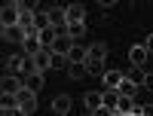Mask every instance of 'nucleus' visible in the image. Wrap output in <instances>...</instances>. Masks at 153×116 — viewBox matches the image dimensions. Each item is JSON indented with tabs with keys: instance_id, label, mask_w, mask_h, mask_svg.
<instances>
[{
	"instance_id": "nucleus-1",
	"label": "nucleus",
	"mask_w": 153,
	"mask_h": 116,
	"mask_svg": "<svg viewBox=\"0 0 153 116\" xmlns=\"http://www.w3.org/2000/svg\"><path fill=\"white\" fill-rule=\"evenodd\" d=\"M52 61H55V55L49 52V49H40L37 55H31V73H43V70H49V67H52Z\"/></svg>"
},
{
	"instance_id": "nucleus-2",
	"label": "nucleus",
	"mask_w": 153,
	"mask_h": 116,
	"mask_svg": "<svg viewBox=\"0 0 153 116\" xmlns=\"http://www.w3.org/2000/svg\"><path fill=\"white\" fill-rule=\"evenodd\" d=\"M19 18H22L19 3H3V9H0V21H3V28H16Z\"/></svg>"
},
{
	"instance_id": "nucleus-3",
	"label": "nucleus",
	"mask_w": 153,
	"mask_h": 116,
	"mask_svg": "<svg viewBox=\"0 0 153 116\" xmlns=\"http://www.w3.org/2000/svg\"><path fill=\"white\" fill-rule=\"evenodd\" d=\"M49 12V24H52L55 31H61V28H68V9L65 6H52V9H46ZM65 34V31H61Z\"/></svg>"
},
{
	"instance_id": "nucleus-4",
	"label": "nucleus",
	"mask_w": 153,
	"mask_h": 116,
	"mask_svg": "<svg viewBox=\"0 0 153 116\" xmlns=\"http://www.w3.org/2000/svg\"><path fill=\"white\" fill-rule=\"evenodd\" d=\"M71 46H74V40H71V37H68V34H58V40H55L52 46H49V52H52L55 58H68Z\"/></svg>"
},
{
	"instance_id": "nucleus-5",
	"label": "nucleus",
	"mask_w": 153,
	"mask_h": 116,
	"mask_svg": "<svg viewBox=\"0 0 153 116\" xmlns=\"http://www.w3.org/2000/svg\"><path fill=\"white\" fill-rule=\"evenodd\" d=\"M16 98H19V107H22L25 113H28V116L37 110V92H31V89H22V92H19Z\"/></svg>"
},
{
	"instance_id": "nucleus-6",
	"label": "nucleus",
	"mask_w": 153,
	"mask_h": 116,
	"mask_svg": "<svg viewBox=\"0 0 153 116\" xmlns=\"http://www.w3.org/2000/svg\"><path fill=\"white\" fill-rule=\"evenodd\" d=\"M22 89H25V83H19V76H16V73H6V76H3V83H0V92H3V95H19Z\"/></svg>"
},
{
	"instance_id": "nucleus-7",
	"label": "nucleus",
	"mask_w": 153,
	"mask_h": 116,
	"mask_svg": "<svg viewBox=\"0 0 153 116\" xmlns=\"http://www.w3.org/2000/svg\"><path fill=\"white\" fill-rule=\"evenodd\" d=\"M65 61H68V64H86V61H89V49H86V46H80V43H74Z\"/></svg>"
},
{
	"instance_id": "nucleus-8",
	"label": "nucleus",
	"mask_w": 153,
	"mask_h": 116,
	"mask_svg": "<svg viewBox=\"0 0 153 116\" xmlns=\"http://www.w3.org/2000/svg\"><path fill=\"white\" fill-rule=\"evenodd\" d=\"M9 73H22V70H31V55H12L6 61Z\"/></svg>"
},
{
	"instance_id": "nucleus-9",
	"label": "nucleus",
	"mask_w": 153,
	"mask_h": 116,
	"mask_svg": "<svg viewBox=\"0 0 153 116\" xmlns=\"http://www.w3.org/2000/svg\"><path fill=\"white\" fill-rule=\"evenodd\" d=\"M147 49H144V43H135L132 49H129V61L135 64V67H144V61H147Z\"/></svg>"
},
{
	"instance_id": "nucleus-10",
	"label": "nucleus",
	"mask_w": 153,
	"mask_h": 116,
	"mask_svg": "<svg viewBox=\"0 0 153 116\" xmlns=\"http://www.w3.org/2000/svg\"><path fill=\"white\" fill-rule=\"evenodd\" d=\"M83 101H86V110H89V113H95L98 107H104V92H86Z\"/></svg>"
},
{
	"instance_id": "nucleus-11",
	"label": "nucleus",
	"mask_w": 153,
	"mask_h": 116,
	"mask_svg": "<svg viewBox=\"0 0 153 116\" xmlns=\"http://www.w3.org/2000/svg\"><path fill=\"white\" fill-rule=\"evenodd\" d=\"M101 80H104V92H107V89H113V92H117V89H120V83H123V73L107 67V73L101 76Z\"/></svg>"
},
{
	"instance_id": "nucleus-12",
	"label": "nucleus",
	"mask_w": 153,
	"mask_h": 116,
	"mask_svg": "<svg viewBox=\"0 0 153 116\" xmlns=\"http://www.w3.org/2000/svg\"><path fill=\"white\" fill-rule=\"evenodd\" d=\"M3 40L25 43V40H28V31H25V28H19V24H16V28H3Z\"/></svg>"
},
{
	"instance_id": "nucleus-13",
	"label": "nucleus",
	"mask_w": 153,
	"mask_h": 116,
	"mask_svg": "<svg viewBox=\"0 0 153 116\" xmlns=\"http://www.w3.org/2000/svg\"><path fill=\"white\" fill-rule=\"evenodd\" d=\"M65 34L71 37L74 43H76V40H83V37H86V21H71L68 28H65Z\"/></svg>"
},
{
	"instance_id": "nucleus-14",
	"label": "nucleus",
	"mask_w": 153,
	"mask_h": 116,
	"mask_svg": "<svg viewBox=\"0 0 153 116\" xmlns=\"http://www.w3.org/2000/svg\"><path fill=\"white\" fill-rule=\"evenodd\" d=\"M68 9V24L71 21H86V6L83 3H71V6H65Z\"/></svg>"
},
{
	"instance_id": "nucleus-15",
	"label": "nucleus",
	"mask_w": 153,
	"mask_h": 116,
	"mask_svg": "<svg viewBox=\"0 0 153 116\" xmlns=\"http://www.w3.org/2000/svg\"><path fill=\"white\" fill-rule=\"evenodd\" d=\"M52 113L68 116V113H71V98H68V95H58V98L52 101Z\"/></svg>"
},
{
	"instance_id": "nucleus-16",
	"label": "nucleus",
	"mask_w": 153,
	"mask_h": 116,
	"mask_svg": "<svg viewBox=\"0 0 153 116\" xmlns=\"http://www.w3.org/2000/svg\"><path fill=\"white\" fill-rule=\"evenodd\" d=\"M120 95H129V98H135V92H138V83L132 80V76H126L123 73V83H120V89H117Z\"/></svg>"
},
{
	"instance_id": "nucleus-17",
	"label": "nucleus",
	"mask_w": 153,
	"mask_h": 116,
	"mask_svg": "<svg viewBox=\"0 0 153 116\" xmlns=\"http://www.w3.org/2000/svg\"><path fill=\"white\" fill-rule=\"evenodd\" d=\"M86 70H89V76H104V73H107V64L89 58V61H86Z\"/></svg>"
},
{
	"instance_id": "nucleus-18",
	"label": "nucleus",
	"mask_w": 153,
	"mask_h": 116,
	"mask_svg": "<svg viewBox=\"0 0 153 116\" xmlns=\"http://www.w3.org/2000/svg\"><path fill=\"white\" fill-rule=\"evenodd\" d=\"M34 28H37V31L52 28V24H49V12H46V9H37V12H34Z\"/></svg>"
},
{
	"instance_id": "nucleus-19",
	"label": "nucleus",
	"mask_w": 153,
	"mask_h": 116,
	"mask_svg": "<svg viewBox=\"0 0 153 116\" xmlns=\"http://www.w3.org/2000/svg\"><path fill=\"white\" fill-rule=\"evenodd\" d=\"M89 58L104 61V58H107V43H92V46H89Z\"/></svg>"
},
{
	"instance_id": "nucleus-20",
	"label": "nucleus",
	"mask_w": 153,
	"mask_h": 116,
	"mask_svg": "<svg viewBox=\"0 0 153 116\" xmlns=\"http://www.w3.org/2000/svg\"><path fill=\"white\" fill-rule=\"evenodd\" d=\"M58 34L61 31H55V28H46V31H40V43H43V49H49L55 40H58Z\"/></svg>"
},
{
	"instance_id": "nucleus-21",
	"label": "nucleus",
	"mask_w": 153,
	"mask_h": 116,
	"mask_svg": "<svg viewBox=\"0 0 153 116\" xmlns=\"http://www.w3.org/2000/svg\"><path fill=\"white\" fill-rule=\"evenodd\" d=\"M25 89H31V92H40V89H43V73H28Z\"/></svg>"
},
{
	"instance_id": "nucleus-22",
	"label": "nucleus",
	"mask_w": 153,
	"mask_h": 116,
	"mask_svg": "<svg viewBox=\"0 0 153 116\" xmlns=\"http://www.w3.org/2000/svg\"><path fill=\"white\" fill-rule=\"evenodd\" d=\"M89 70H86V64H68V76L71 80H83Z\"/></svg>"
},
{
	"instance_id": "nucleus-23",
	"label": "nucleus",
	"mask_w": 153,
	"mask_h": 116,
	"mask_svg": "<svg viewBox=\"0 0 153 116\" xmlns=\"http://www.w3.org/2000/svg\"><path fill=\"white\" fill-rule=\"evenodd\" d=\"M0 116H28L22 107H9V110H0Z\"/></svg>"
},
{
	"instance_id": "nucleus-24",
	"label": "nucleus",
	"mask_w": 153,
	"mask_h": 116,
	"mask_svg": "<svg viewBox=\"0 0 153 116\" xmlns=\"http://www.w3.org/2000/svg\"><path fill=\"white\" fill-rule=\"evenodd\" d=\"M141 86L147 89V92H153V73H144L141 76Z\"/></svg>"
},
{
	"instance_id": "nucleus-25",
	"label": "nucleus",
	"mask_w": 153,
	"mask_h": 116,
	"mask_svg": "<svg viewBox=\"0 0 153 116\" xmlns=\"http://www.w3.org/2000/svg\"><path fill=\"white\" fill-rule=\"evenodd\" d=\"M144 49L153 55V34H147V37H144Z\"/></svg>"
},
{
	"instance_id": "nucleus-26",
	"label": "nucleus",
	"mask_w": 153,
	"mask_h": 116,
	"mask_svg": "<svg viewBox=\"0 0 153 116\" xmlns=\"http://www.w3.org/2000/svg\"><path fill=\"white\" fill-rule=\"evenodd\" d=\"M141 116H153V104H141Z\"/></svg>"
},
{
	"instance_id": "nucleus-27",
	"label": "nucleus",
	"mask_w": 153,
	"mask_h": 116,
	"mask_svg": "<svg viewBox=\"0 0 153 116\" xmlns=\"http://www.w3.org/2000/svg\"><path fill=\"white\" fill-rule=\"evenodd\" d=\"M86 116H92V113H86Z\"/></svg>"
}]
</instances>
